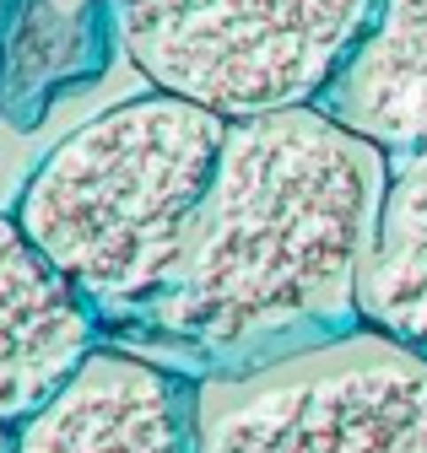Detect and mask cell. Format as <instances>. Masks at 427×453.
Segmentation results:
<instances>
[{"label": "cell", "mask_w": 427, "mask_h": 453, "mask_svg": "<svg viewBox=\"0 0 427 453\" xmlns=\"http://www.w3.org/2000/svg\"><path fill=\"white\" fill-rule=\"evenodd\" d=\"M384 184L390 157L314 103L228 119L174 275L114 334L184 372H249L368 329Z\"/></svg>", "instance_id": "1"}, {"label": "cell", "mask_w": 427, "mask_h": 453, "mask_svg": "<svg viewBox=\"0 0 427 453\" xmlns=\"http://www.w3.org/2000/svg\"><path fill=\"white\" fill-rule=\"evenodd\" d=\"M228 119L174 92H141L55 141L22 179L12 216L97 313L130 324L174 275L211 189Z\"/></svg>", "instance_id": "2"}, {"label": "cell", "mask_w": 427, "mask_h": 453, "mask_svg": "<svg viewBox=\"0 0 427 453\" xmlns=\"http://www.w3.org/2000/svg\"><path fill=\"white\" fill-rule=\"evenodd\" d=\"M373 0H114L130 65L157 87L249 119L325 92Z\"/></svg>", "instance_id": "3"}, {"label": "cell", "mask_w": 427, "mask_h": 453, "mask_svg": "<svg viewBox=\"0 0 427 453\" xmlns=\"http://www.w3.org/2000/svg\"><path fill=\"white\" fill-rule=\"evenodd\" d=\"M200 453H427V362L400 351L200 416Z\"/></svg>", "instance_id": "4"}, {"label": "cell", "mask_w": 427, "mask_h": 453, "mask_svg": "<svg viewBox=\"0 0 427 453\" xmlns=\"http://www.w3.org/2000/svg\"><path fill=\"white\" fill-rule=\"evenodd\" d=\"M12 453H200L195 372L97 340L12 426Z\"/></svg>", "instance_id": "5"}, {"label": "cell", "mask_w": 427, "mask_h": 453, "mask_svg": "<svg viewBox=\"0 0 427 453\" xmlns=\"http://www.w3.org/2000/svg\"><path fill=\"white\" fill-rule=\"evenodd\" d=\"M97 313L0 211V426H17L92 346Z\"/></svg>", "instance_id": "6"}, {"label": "cell", "mask_w": 427, "mask_h": 453, "mask_svg": "<svg viewBox=\"0 0 427 453\" xmlns=\"http://www.w3.org/2000/svg\"><path fill=\"white\" fill-rule=\"evenodd\" d=\"M341 130L406 157L427 146V0H373V12L341 60V71L314 97Z\"/></svg>", "instance_id": "7"}, {"label": "cell", "mask_w": 427, "mask_h": 453, "mask_svg": "<svg viewBox=\"0 0 427 453\" xmlns=\"http://www.w3.org/2000/svg\"><path fill=\"white\" fill-rule=\"evenodd\" d=\"M109 65L103 0H0V119L38 130L43 108Z\"/></svg>", "instance_id": "8"}, {"label": "cell", "mask_w": 427, "mask_h": 453, "mask_svg": "<svg viewBox=\"0 0 427 453\" xmlns=\"http://www.w3.org/2000/svg\"><path fill=\"white\" fill-rule=\"evenodd\" d=\"M357 303L373 334L427 362V146L390 157V184Z\"/></svg>", "instance_id": "9"}, {"label": "cell", "mask_w": 427, "mask_h": 453, "mask_svg": "<svg viewBox=\"0 0 427 453\" xmlns=\"http://www.w3.org/2000/svg\"><path fill=\"white\" fill-rule=\"evenodd\" d=\"M0 453H12V426H0Z\"/></svg>", "instance_id": "10"}]
</instances>
